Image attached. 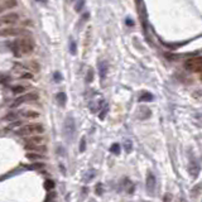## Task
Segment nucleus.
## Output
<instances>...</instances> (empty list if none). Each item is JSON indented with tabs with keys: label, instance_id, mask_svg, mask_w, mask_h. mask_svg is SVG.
<instances>
[{
	"label": "nucleus",
	"instance_id": "f8f14e48",
	"mask_svg": "<svg viewBox=\"0 0 202 202\" xmlns=\"http://www.w3.org/2000/svg\"><path fill=\"white\" fill-rule=\"evenodd\" d=\"M20 33H24L20 29H14V28H9V29H4L3 32H0V34L3 35H18Z\"/></svg>",
	"mask_w": 202,
	"mask_h": 202
},
{
	"label": "nucleus",
	"instance_id": "39448f33",
	"mask_svg": "<svg viewBox=\"0 0 202 202\" xmlns=\"http://www.w3.org/2000/svg\"><path fill=\"white\" fill-rule=\"evenodd\" d=\"M200 171H201V166H200V163L197 162V159H196V158H191L189 159V164H188V172H189V174L193 178H197V176L200 174Z\"/></svg>",
	"mask_w": 202,
	"mask_h": 202
},
{
	"label": "nucleus",
	"instance_id": "20e7f679",
	"mask_svg": "<svg viewBox=\"0 0 202 202\" xmlns=\"http://www.w3.org/2000/svg\"><path fill=\"white\" fill-rule=\"evenodd\" d=\"M18 42V47H19V51L24 53V55H29V53L33 52L34 49V43L32 39H27V38H23V39H19L17 41Z\"/></svg>",
	"mask_w": 202,
	"mask_h": 202
},
{
	"label": "nucleus",
	"instance_id": "f257e3e1",
	"mask_svg": "<svg viewBox=\"0 0 202 202\" xmlns=\"http://www.w3.org/2000/svg\"><path fill=\"white\" fill-rule=\"evenodd\" d=\"M44 133V126L39 123H32V124H25L18 128L15 130V134L20 136H28V135H41Z\"/></svg>",
	"mask_w": 202,
	"mask_h": 202
},
{
	"label": "nucleus",
	"instance_id": "6ab92c4d",
	"mask_svg": "<svg viewBox=\"0 0 202 202\" xmlns=\"http://www.w3.org/2000/svg\"><path fill=\"white\" fill-rule=\"evenodd\" d=\"M83 5H85V0H78V1L76 3V5H75V10H76L77 13H78V12H82Z\"/></svg>",
	"mask_w": 202,
	"mask_h": 202
},
{
	"label": "nucleus",
	"instance_id": "dca6fc26",
	"mask_svg": "<svg viewBox=\"0 0 202 202\" xmlns=\"http://www.w3.org/2000/svg\"><path fill=\"white\" fill-rule=\"evenodd\" d=\"M139 118L140 119H148L150 116V110L148 109V108H142L140 110H139Z\"/></svg>",
	"mask_w": 202,
	"mask_h": 202
},
{
	"label": "nucleus",
	"instance_id": "7ed1b4c3",
	"mask_svg": "<svg viewBox=\"0 0 202 202\" xmlns=\"http://www.w3.org/2000/svg\"><path fill=\"white\" fill-rule=\"evenodd\" d=\"M63 133H65V136L67 139H73L76 133V121L72 116H68L65 120V125H63Z\"/></svg>",
	"mask_w": 202,
	"mask_h": 202
},
{
	"label": "nucleus",
	"instance_id": "ddd939ff",
	"mask_svg": "<svg viewBox=\"0 0 202 202\" xmlns=\"http://www.w3.org/2000/svg\"><path fill=\"white\" fill-rule=\"evenodd\" d=\"M138 100H139V102H149V101L153 100V95L150 92L144 91V92L140 94V96H139V99H138Z\"/></svg>",
	"mask_w": 202,
	"mask_h": 202
},
{
	"label": "nucleus",
	"instance_id": "6e6552de",
	"mask_svg": "<svg viewBox=\"0 0 202 202\" xmlns=\"http://www.w3.org/2000/svg\"><path fill=\"white\" fill-rule=\"evenodd\" d=\"M18 19H19V15L17 13H8L0 18V23H15L18 22Z\"/></svg>",
	"mask_w": 202,
	"mask_h": 202
},
{
	"label": "nucleus",
	"instance_id": "2eb2a0df",
	"mask_svg": "<svg viewBox=\"0 0 202 202\" xmlns=\"http://www.w3.org/2000/svg\"><path fill=\"white\" fill-rule=\"evenodd\" d=\"M66 101H67V96H66V94H65V92H60V94H57V102L60 104L61 106H65Z\"/></svg>",
	"mask_w": 202,
	"mask_h": 202
},
{
	"label": "nucleus",
	"instance_id": "1a4fd4ad",
	"mask_svg": "<svg viewBox=\"0 0 202 202\" xmlns=\"http://www.w3.org/2000/svg\"><path fill=\"white\" fill-rule=\"evenodd\" d=\"M46 139L41 135H35L34 138H30V139L27 140V144L29 145H44Z\"/></svg>",
	"mask_w": 202,
	"mask_h": 202
},
{
	"label": "nucleus",
	"instance_id": "412c9836",
	"mask_svg": "<svg viewBox=\"0 0 202 202\" xmlns=\"http://www.w3.org/2000/svg\"><path fill=\"white\" fill-rule=\"evenodd\" d=\"M124 149H125L126 153H130V152H131V149H133V143H131L130 140H125V142H124Z\"/></svg>",
	"mask_w": 202,
	"mask_h": 202
},
{
	"label": "nucleus",
	"instance_id": "9d476101",
	"mask_svg": "<svg viewBox=\"0 0 202 202\" xmlns=\"http://www.w3.org/2000/svg\"><path fill=\"white\" fill-rule=\"evenodd\" d=\"M99 73H100L101 78H104L106 76V73H108V63L105 61L99 62Z\"/></svg>",
	"mask_w": 202,
	"mask_h": 202
},
{
	"label": "nucleus",
	"instance_id": "c9c22d12",
	"mask_svg": "<svg viewBox=\"0 0 202 202\" xmlns=\"http://www.w3.org/2000/svg\"><path fill=\"white\" fill-rule=\"evenodd\" d=\"M37 1H41V3H47V0H37Z\"/></svg>",
	"mask_w": 202,
	"mask_h": 202
},
{
	"label": "nucleus",
	"instance_id": "72a5a7b5",
	"mask_svg": "<svg viewBox=\"0 0 202 202\" xmlns=\"http://www.w3.org/2000/svg\"><path fill=\"white\" fill-rule=\"evenodd\" d=\"M96 192H97V193H100V195L102 193V188H101V184H99L97 187H96Z\"/></svg>",
	"mask_w": 202,
	"mask_h": 202
},
{
	"label": "nucleus",
	"instance_id": "473e14b6",
	"mask_svg": "<svg viewBox=\"0 0 202 202\" xmlns=\"http://www.w3.org/2000/svg\"><path fill=\"white\" fill-rule=\"evenodd\" d=\"M164 202H171V196H169V193L164 196Z\"/></svg>",
	"mask_w": 202,
	"mask_h": 202
},
{
	"label": "nucleus",
	"instance_id": "a878e982",
	"mask_svg": "<svg viewBox=\"0 0 202 202\" xmlns=\"http://www.w3.org/2000/svg\"><path fill=\"white\" fill-rule=\"evenodd\" d=\"M70 52H71V55H76V43H75V41L70 42Z\"/></svg>",
	"mask_w": 202,
	"mask_h": 202
},
{
	"label": "nucleus",
	"instance_id": "5701e85b",
	"mask_svg": "<svg viewBox=\"0 0 202 202\" xmlns=\"http://www.w3.org/2000/svg\"><path fill=\"white\" fill-rule=\"evenodd\" d=\"M4 119L5 120H17L18 119V114H15V113H10V114H8V115H5L4 116Z\"/></svg>",
	"mask_w": 202,
	"mask_h": 202
},
{
	"label": "nucleus",
	"instance_id": "bb28decb",
	"mask_svg": "<svg viewBox=\"0 0 202 202\" xmlns=\"http://www.w3.org/2000/svg\"><path fill=\"white\" fill-rule=\"evenodd\" d=\"M44 187L47 189H52V188H55V182H53L52 179H48V181H46V186Z\"/></svg>",
	"mask_w": 202,
	"mask_h": 202
},
{
	"label": "nucleus",
	"instance_id": "c85d7f7f",
	"mask_svg": "<svg viewBox=\"0 0 202 202\" xmlns=\"http://www.w3.org/2000/svg\"><path fill=\"white\" fill-rule=\"evenodd\" d=\"M53 78H55V81H62V75L60 72H55V75H53Z\"/></svg>",
	"mask_w": 202,
	"mask_h": 202
},
{
	"label": "nucleus",
	"instance_id": "c756f323",
	"mask_svg": "<svg viewBox=\"0 0 202 202\" xmlns=\"http://www.w3.org/2000/svg\"><path fill=\"white\" fill-rule=\"evenodd\" d=\"M44 167V163H35V166H30L29 169H37V168H43Z\"/></svg>",
	"mask_w": 202,
	"mask_h": 202
},
{
	"label": "nucleus",
	"instance_id": "0eeeda50",
	"mask_svg": "<svg viewBox=\"0 0 202 202\" xmlns=\"http://www.w3.org/2000/svg\"><path fill=\"white\" fill-rule=\"evenodd\" d=\"M156 184H157V179L154 177V174L149 172L147 176V189L150 195H153L154 191H156Z\"/></svg>",
	"mask_w": 202,
	"mask_h": 202
},
{
	"label": "nucleus",
	"instance_id": "cd10ccee",
	"mask_svg": "<svg viewBox=\"0 0 202 202\" xmlns=\"http://www.w3.org/2000/svg\"><path fill=\"white\" fill-rule=\"evenodd\" d=\"M86 80L88 82H92V80H94V71L90 68L88 70V72H87V77H86Z\"/></svg>",
	"mask_w": 202,
	"mask_h": 202
},
{
	"label": "nucleus",
	"instance_id": "a211bd4d",
	"mask_svg": "<svg viewBox=\"0 0 202 202\" xmlns=\"http://www.w3.org/2000/svg\"><path fill=\"white\" fill-rule=\"evenodd\" d=\"M12 91H13V94H15V95L23 94V92L25 91V87H24V86H14V87H12Z\"/></svg>",
	"mask_w": 202,
	"mask_h": 202
},
{
	"label": "nucleus",
	"instance_id": "b1692460",
	"mask_svg": "<svg viewBox=\"0 0 202 202\" xmlns=\"http://www.w3.org/2000/svg\"><path fill=\"white\" fill-rule=\"evenodd\" d=\"M17 5V0H5V8H14Z\"/></svg>",
	"mask_w": 202,
	"mask_h": 202
},
{
	"label": "nucleus",
	"instance_id": "7c9ffc66",
	"mask_svg": "<svg viewBox=\"0 0 202 202\" xmlns=\"http://www.w3.org/2000/svg\"><path fill=\"white\" fill-rule=\"evenodd\" d=\"M20 77L22 78H32L33 76H32V73H29V72H24V75H22Z\"/></svg>",
	"mask_w": 202,
	"mask_h": 202
},
{
	"label": "nucleus",
	"instance_id": "4c0bfd02",
	"mask_svg": "<svg viewBox=\"0 0 202 202\" xmlns=\"http://www.w3.org/2000/svg\"><path fill=\"white\" fill-rule=\"evenodd\" d=\"M90 202H95V201H94V200H91V201H90Z\"/></svg>",
	"mask_w": 202,
	"mask_h": 202
},
{
	"label": "nucleus",
	"instance_id": "393cba45",
	"mask_svg": "<svg viewBox=\"0 0 202 202\" xmlns=\"http://www.w3.org/2000/svg\"><path fill=\"white\" fill-rule=\"evenodd\" d=\"M86 149V138H82L81 139V143H80V152H85Z\"/></svg>",
	"mask_w": 202,
	"mask_h": 202
},
{
	"label": "nucleus",
	"instance_id": "9b49d317",
	"mask_svg": "<svg viewBox=\"0 0 202 202\" xmlns=\"http://www.w3.org/2000/svg\"><path fill=\"white\" fill-rule=\"evenodd\" d=\"M22 115L27 119H35L39 116V113L34 110H25V111H22Z\"/></svg>",
	"mask_w": 202,
	"mask_h": 202
},
{
	"label": "nucleus",
	"instance_id": "2f4dec72",
	"mask_svg": "<svg viewBox=\"0 0 202 202\" xmlns=\"http://www.w3.org/2000/svg\"><path fill=\"white\" fill-rule=\"evenodd\" d=\"M125 23H126V25H130V27H131V25H134V22H133V20H131L130 18H126V22H125Z\"/></svg>",
	"mask_w": 202,
	"mask_h": 202
},
{
	"label": "nucleus",
	"instance_id": "f704fd0d",
	"mask_svg": "<svg viewBox=\"0 0 202 202\" xmlns=\"http://www.w3.org/2000/svg\"><path fill=\"white\" fill-rule=\"evenodd\" d=\"M179 202H188V201L186 200V198H181V200H179Z\"/></svg>",
	"mask_w": 202,
	"mask_h": 202
},
{
	"label": "nucleus",
	"instance_id": "aec40b11",
	"mask_svg": "<svg viewBox=\"0 0 202 202\" xmlns=\"http://www.w3.org/2000/svg\"><path fill=\"white\" fill-rule=\"evenodd\" d=\"M110 152L113 153V154H120V145L118 144V143H115V144L111 145Z\"/></svg>",
	"mask_w": 202,
	"mask_h": 202
},
{
	"label": "nucleus",
	"instance_id": "4468645a",
	"mask_svg": "<svg viewBox=\"0 0 202 202\" xmlns=\"http://www.w3.org/2000/svg\"><path fill=\"white\" fill-rule=\"evenodd\" d=\"M27 149H30V150H34V152H41V153H44L46 152V145H29L27 144L25 145Z\"/></svg>",
	"mask_w": 202,
	"mask_h": 202
},
{
	"label": "nucleus",
	"instance_id": "f03ea898",
	"mask_svg": "<svg viewBox=\"0 0 202 202\" xmlns=\"http://www.w3.org/2000/svg\"><path fill=\"white\" fill-rule=\"evenodd\" d=\"M38 100V94L37 92H29V94H23L19 97H17L13 104L10 105V108H18V106L23 105V104H28V102H34Z\"/></svg>",
	"mask_w": 202,
	"mask_h": 202
},
{
	"label": "nucleus",
	"instance_id": "4be33fe9",
	"mask_svg": "<svg viewBox=\"0 0 202 202\" xmlns=\"http://www.w3.org/2000/svg\"><path fill=\"white\" fill-rule=\"evenodd\" d=\"M108 111H109V105L108 104H106L105 106H104V109H101L100 110V119H104L105 118V116H106V114H108Z\"/></svg>",
	"mask_w": 202,
	"mask_h": 202
},
{
	"label": "nucleus",
	"instance_id": "e433bc0d",
	"mask_svg": "<svg viewBox=\"0 0 202 202\" xmlns=\"http://www.w3.org/2000/svg\"><path fill=\"white\" fill-rule=\"evenodd\" d=\"M1 12H3V8H1V7H0V13H1Z\"/></svg>",
	"mask_w": 202,
	"mask_h": 202
},
{
	"label": "nucleus",
	"instance_id": "423d86ee",
	"mask_svg": "<svg viewBox=\"0 0 202 202\" xmlns=\"http://www.w3.org/2000/svg\"><path fill=\"white\" fill-rule=\"evenodd\" d=\"M186 68L189 71H200L202 70V58H192L186 62Z\"/></svg>",
	"mask_w": 202,
	"mask_h": 202
},
{
	"label": "nucleus",
	"instance_id": "f3484780",
	"mask_svg": "<svg viewBox=\"0 0 202 202\" xmlns=\"http://www.w3.org/2000/svg\"><path fill=\"white\" fill-rule=\"evenodd\" d=\"M27 158L30 159V161H38V159H43V154H41V153H28L27 154Z\"/></svg>",
	"mask_w": 202,
	"mask_h": 202
}]
</instances>
